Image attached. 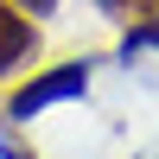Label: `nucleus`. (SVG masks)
<instances>
[{"instance_id":"f257e3e1","label":"nucleus","mask_w":159,"mask_h":159,"mask_svg":"<svg viewBox=\"0 0 159 159\" xmlns=\"http://www.w3.org/2000/svg\"><path fill=\"white\" fill-rule=\"evenodd\" d=\"M89 89V64H57V70H45V76H32V83H19L7 96V115L13 121H32L38 108H51V102H70V96H83Z\"/></svg>"},{"instance_id":"f03ea898","label":"nucleus","mask_w":159,"mask_h":159,"mask_svg":"<svg viewBox=\"0 0 159 159\" xmlns=\"http://www.w3.org/2000/svg\"><path fill=\"white\" fill-rule=\"evenodd\" d=\"M38 51V32H32V19H25L13 0H0V76L13 70V64H25Z\"/></svg>"},{"instance_id":"7ed1b4c3","label":"nucleus","mask_w":159,"mask_h":159,"mask_svg":"<svg viewBox=\"0 0 159 159\" xmlns=\"http://www.w3.org/2000/svg\"><path fill=\"white\" fill-rule=\"evenodd\" d=\"M121 51H127V57H134V51H159V19H147V25H134Z\"/></svg>"},{"instance_id":"20e7f679","label":"nucleus","mask_w":159,"mask_h":159,"mask_svg":"<svg viewBox=\"0 0 159 159\" xmlns=\"http://www.w3.org/2000/svg\"><path fill=\"white\" fill-rule=\"evenodd\" d=\"M96 7H102V13H140L147 0H96Z\"/></svg>"},{"instance_id":"39448f33","label":"nucleus","mask_w":159,"mask_h":159,"mask_svg":"<svg viewBox=\"0 0 159 159\" xmlns=\"http://www.w3.org/2000/svg\"><path fill=\"white\" fill-rule=\"evenodd\" d=\"M13 7H25V13H51L57 0H13Z\"/></svg>"},{"instance_id":"423d86ee","label":"nucleus","mask_w":159,"mask_h":159,"mask_svg":"<svg viewBox=\"0 0 159 159\" xmlns=\"http://www.w3.org/2000/svg\"><path fill=\"white\" fill-rule=\"evenodd\" d=\"M0 159H32V153H19V147H0Z\"/></svg>"}]
</instances>
